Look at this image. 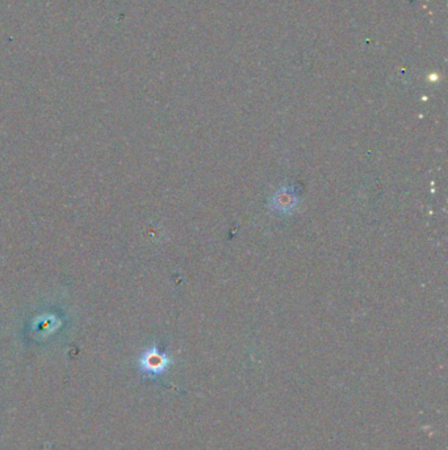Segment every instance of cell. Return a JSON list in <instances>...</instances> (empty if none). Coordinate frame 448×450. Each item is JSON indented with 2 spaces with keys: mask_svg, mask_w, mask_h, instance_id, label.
<instances>
[{
  "mask_svg": "<svg viewBox=\"0 0 448 450\" xmlns=\"http://www.w3.org/2000/svg\"><path fill=\"white\" fill-rule=\"evenodd\" d=\"M138 363L143 373L158 377L168 369V366L171 365V358L164 351H159L157 345H153L143 351Z\"/></svg>",
  "mask_w": 448,
  "mask_h": 450,
  "instance_id": "cell-1",
  "label": "cell"
},
{
  "mask_svg": "<svg viewBox=\"0 0 448 450\" xmlns=\"http://www.w3.org/2000/svg\"><path fill=\"white\" fill-rule=\"evenodd\" d=\"M297 202L298 197L296 195L295 190L292 187L284 186L279 188L270 199V207L275 212L289 215L296 209Z\"/></svg>",
  "mask_w": 448,
  "mask_h": 450,
  "instance_id": "cell-2",
  "label": "cell"
}]
</instances>
